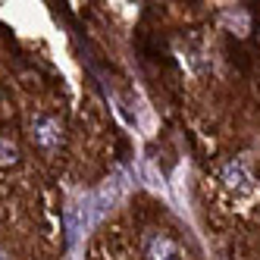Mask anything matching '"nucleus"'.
<instances>
[{"mask_svg":"<svg viewBox=\"0 0 260 260\" xmlns=\"http://www.w3.org/2000/svg\"><path fill=\"white\" fill-rule=\"evenodd\" d=\"M31 135H35V144H38V147L53 151V147L60 144V122L53 119V116H41V119H35Z\"/></svg>","mask_w":260,"mask_h":260,"instance_id":"f03ea898","label":"nucleus"},{"mask_svg":"<svg viewBox=\"0 0 260 260\" xmlns=\"http://www.w3.org/2000/svg\"><path fill=\"white\" fill-rule=\"evenodd\" d=\"M151 260H176L179 257V248L173 245L166 235H160V238H151Z\"/></svg>","mask_w":260,"mask_h":260,"instance_id":"7ed1b4c3","label":"nucleus"},{"mask_svg":"<svg viewBox=\"0 0 260 260\" xmlns=\"http://www.w3.org/2000/svg\"><path fill=\"white\" fill-rule=\"evenodd\" d=\"M222 182H226V188H232L235 194H251L254 191V179L248 176L245 163H226L222 166Z\"/></svg>","mask_w":260,"mask_h":260,"instance_id":"f257e3e1","label":"nucleus"},{"mask_svg":"<svg viewBox=\"0 0 260 260\" xmlns=\"http://www.w3.org/2000/svg\"><path fill=\"white\" fill-rule=\"evenodd\" d=\"M13 160H16V147L0 141V163H13Z\"/></svg>","mask_w":260,"mask_h":260,"instance_id":"20e7f679","label":"nucleus"}]
</instances>
